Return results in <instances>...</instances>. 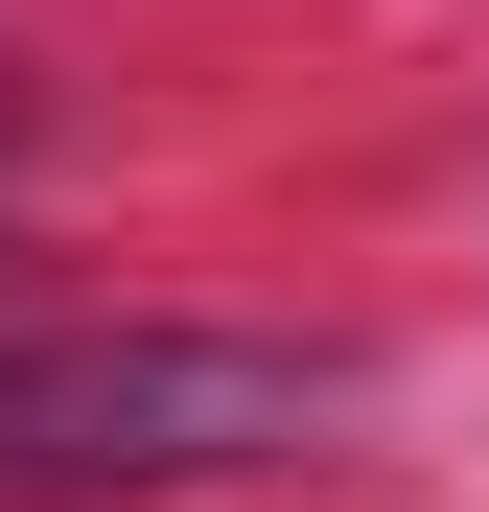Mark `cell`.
I'll use <instances>...</instances> for the list:
<instances>
[{
  "label": "cell",
  "mask_w": 489,
  "mask_h": 512,
  "mask_svg": "<svg viewBox=\"0 0 489 512\" xmlns=\"http://www.w3.org/2000/svg\"><path fill=\"white\" fill-rule=\"evenodd\" d=\"M350 419V350L303 326H0V512H117V489H233Z\"/></svg>",
  "instance_id": "cell-1"
}]
</instances>
